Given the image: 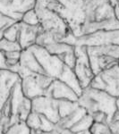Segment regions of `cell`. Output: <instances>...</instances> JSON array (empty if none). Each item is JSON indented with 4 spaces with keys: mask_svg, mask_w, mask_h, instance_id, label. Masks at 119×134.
<instances>
[{
    "mask_svg": "<svg viewBox=\"0 0 119 134\" xmlns=\"http://www.w3.org/2000/svg\"><path fill=\"white\" fill-rule=\"evenodd\" d=\"M25 124L30 128V130H40V125H41L40 114L31 112L26 119Z\"/></svg>",
    "mask_w": 119,
    "mask_h": 134,
    "instance_id": "obj_23",
    "label": "cell"
},
{
    "mask_svg": "<svg viewBox=\"0 0 119 134\" xmlns=\"http://www.w3.org/2000/svg\"><path fill=\"white\" fill-rule=\"evenodd\" d=\"M15 23H17V21H14V19L2 14V15L0 16V31H4L6 28H8L9 26H11Z\"/></svg>",
    "mask_w": 119,
    "mask_h": 134,
    "instance_id": "obj_26",
    "label": "cell"
},
{
    "mask_svg": "<svg viewBox=\"0 0 119 134\" xmlns=\"http://www.w3.org/2000/svg\"><path fill=\"white\" fill-rule=\"evenodd\" d=\"M21 46L17 41H10L6 38H2L0 40V52L2 53H7L12 51H21Z\"/></svg>",
    "mask_w": 119,
    "mask_h": 134,
    "instance_id": "obj_21",
    "label": "cell"
},
{
    "mask_svg": "<svg viewBox=\"0 0 119 134\" xmlns=\"http://www.w3.org/2000/svg\"><path fill=\"white\" fill-rule=\"evenodd\" d=\"M117 120H119V98H116V114H115L112 122H113V121H117Z\"/></svg>",
    "mask_w": 119,
    "mask_h": 134,
    "instance_id": "obj_30",
    "label": "cell"
},
{
    "mask_svg": "<svg viewBox=\"0 0 119 134\" xmlns=\"http://www.w3.org/2000/svg\"><path fill=\"white\" fill-rule=\"evenodd\" d=\"M37 0H0V13L6 16L21 21L23 14L34 9Z\"/></svg>",
    "mask_w": 119,
    "mask_h": 134,
    "instance_id": "obj_9",
    "label": "cell"
},
{
    "mask_svg": "<svg viewBox=\"0 0 119 134\" xmlns=\"http://www.w3.org/2000/svg\"><path fill=\"white\" fill-rule=\"evenodd\" d=\"M58 80H60L64 83H66V85L69 86L72 90L77 94L78 97H80L83 93V88H82L81 85L79 83L76 75H75L73 69H71L68 66H64V70L62 72V74Z\"/></svg>",
    "mask_w": 119,
    "mask_h": 134,
    "instance_id": "obj_15",
    "label": "cell"
},
{
    "mask_svg": "<svg viewBox=\"0 0 119 134\" xmlns=\"http://www.w3.org/2000/svg\"><path fill=\"white\" fill-rule=\"evenodd\" d=\"M45 48H46V50L48 52L49 54H51V55L59 57V55L66 53V52L73 50V49L74 48V47L66 44V43H64V42H57V43H54V44L49 45V46L45 47Z\"/></svg>",
    "mask_w": 119,
    "mask_h": 134,
    "instance_id": "obj_19",
    "label": "cell"
},
{
    "mask_svg": "<svg viewBox=\"0 0 119 134\" xmlns=\"http://www.w3.org/2000/svg\"><path fill=\"white\" fill-rule=\"evenodd\" d=\"M86 50L94 75L119 63V46L116 45L86 47Z\"/></svg>",
    "mask_w": 119,
    "mask_h": 134,
    "instance_id": "obj_2",
    "label": "cell"
},
{
    "mask_svg": "<svg viewBox=\"0 0 119 134\" xmlns=\"http://www.w3.org/2000/svg\"><path fill=\"white\" fill-rule=\"evenodd\" d=\"M77 102L90 115L96 112L106 114L109 119V124L112 122L116 111V98L105 91L90 87L84 88Z\"/></svg>",
    "mask_w": 119,
    "mask_h": 134,
    "instance_id": "obj_1",
    "label": "cell"
},
{
    "mask_svg": "<svg viewBox=\"0 0 119 134\" xmlns=\"http://www.w3.org/2000/svg\"><path fill=\"white\" fill-rule=\"evenodd\" d=\"M112 7H119V0H109Z\"/></svg>",
    "mask_w": 119,
    "mask_h": 134,
    "instance_id": "obj_31",
    "label": "cell"
},
{
    "mask_svg": "<svg viewBox=\"0 0 119 134\" xmlns=\"http://www.w3.org/2000/svg\"><path fill=\"white\" fill-rule=\"evenodd\" d=\"M53 78L46 74L32 73L21 79V86L23 95L27 98L32 99L46 96L47 90L54 81Z\"/></svg>",
    "mask_w": 119,
    "mask_h": 134,
    "instance_id": "obj_6",
    "label": "cell"
},
{
    "mask_svg": "<svg viewBox=\"0 0 119 134\" xmlns=\"http://www.w3.org/2000/svg\"><path fill=\"white\" fill-rule=\"evenodd\" d=\"M41 31L40 25H28L23 21H19V34L17 42L21 49H27L36 44V40L40 31Z\"/></svg>",
    "mask_w": 119,
    "mask_h": 134,
    "instance_id": "obj_13",
    "label": "cell"
},
{
    "mask_svg": "<svg viewBox=\"0 0 119 134\" xmlns=\"http://www.w3.org/2000/svg\"><path fill=\"white\" fill-rule=\"evenodd\" d=\"M4 38V31H0V40Z\"/></svg>",
    "mask_w": 119,
    "mask_h": 134,
    "instance_id": "obj_33",
    "label": "cell"
},
{
    "mask_svg": "<svg viewBox=\"0 0 119 134\" xmlns=\"http://www.w3.org/2000/svg\"><path fill=\"white\" fill-rule=\"evenodd\" d=\"M31 112L42 114L56 125L60 121L58 114V100L49 97L41 96L32 99Z\"/></svg>",
    "mask_w": 119,
    "mask_h": 134,
    "instance_id": "obj_10",
    "label": "cell"
},
{
    "mask_svg": "<svg viewBox=\"0 0 119 134\" xmlns=\"http://www.w3.org/2000/svg\"><path fill=\"white\" fill-rule=\"evenodd\" d=\"M109 125V128L111 130L113 134H119V120L117 121H113L111 122Z\"/></svg>",
    "mask_w": 119,
    "mask_h": 134,
    "instance_id": "obj_28",
    "label": "cell"
},
{
    "mask_svg": "<svg viewBox=\"0 0 119 134\" xmlns=\"http://www.w3.org/2000/svg\"><path fill=\"white\" fill-rule=\"evenodd\" d=\"M52 134H60L59 132H58L57 131H54L53 132H52Z\"/></svg>",
    "mask_w": 119,
    "mask_h": 134,
    "instance_id": "obj_34",
    "label": "cell"
},
{
    "mask_svg": "<svg viewBox=\"0 0 119 134\" xmlns=\"http://www.w3.org/2000/svg\"><path fill=\"white\" fill-rule=\"evenodd\" d=\"M21 21H23V23H24L28 25H32V26H36L40 24L39 17L37 15L35 9H31L27 11L25 14H23Z\"/></svg>",
    "mask_w": 119,
    "mask_h": 134,
    "instance_id": "obj_24",
    "label": "cell"
},
{
    "mask_svg": "<svg viewBox=\"0 0 119 134\" xmlns=\"http://www.w3.org/2000/svg\"><path fill=\"white\" fill-rule=\"evenodd\" d=\"M46 97H49L56 100H69L77 102L79 97L71 88L58 79H55L50 87L47 90Z\"/></svg>",
    "mask_w": 119,
    "mask_h": 134,
    "instance_id": "obj_12",
    "label": "cell"
},
{
    "mask_svg": "<svg viewBox=\"0 0 119 134\" xmlns=\"http://www.w3.org/2000/svg\"><path fill=\"white\" fill-rule=\"evenodd\" d=\"M42 132L40 130H30V134H42Z\"/></svg>",
    "mask_w": 119,
    "mask_h": 134,
    "instance_id": "obj_32",
    "label": "cell"
},
{
    "mask_svg": "<svg viewBox=\"0 0 119 134\" xmlns=\"http://www.w3.org/2000/svg\"><path fill=\"white\" fill-rule=\"evenodd\" d=\"M34 9L39 17L42 31L52 34L57 38L58 41L63 42L67 34L71 32L66 21L57 14L38 2H36Z\"/></svg>",
    "mask_w": 119,
    "mask_h": 134,
    "instance_id": "obj_3",
    "label": "cell"
},
{
    "mask_svg": "<svg viewBox=\"0 0 119 134\" xmlns=\"http://www.w3.org/2000/svg\"><path fill=\"white\" fill-rule=\"evenodd\" d=\"M29 48L35 55L37 61L41 66L45 74L53 79H59L66 66L62 60L57 55L49 54L45 47L38 46L36 44Z\"/></svg>",
    "mask_w": 119,
    "mask_h": 134,
    "instance_id": "obj_5",
    "label": "cell"
},
{
    "mask_svg": "<svg viewBox=\"0 0 119 134\" xmlns=\"http://www.w3.org/2000/svg\"><path fill=\"white\" fill-rule=\"evenodd\" d=\"M87 112L82 107H78L72 114H70L66 118L60 119V121L56 125V129H70L74 124H76L81 118H83Z\"/></svg>",
    "mask_w": 119,
    "mask_h": 134,
    "instance_id": "obj_16",
    "label": "cell"
},
{
    "mask_svg": "<svg viewBox=\"0 0 119 134\" xmlns=\"http://www.w3.org/2000/svg\"><path fill=\"white\" fill-rule=\"evenodd\" d=\"M91 117L93 119L94 122L109 124V119H107V114L102 113V112H96V113L92 114Z\"/></svg>",
    "mask_w": 119,
    "mask_h": 134,
    "instance_id": "obj_27",
    "label": "cell"
},
{
    "mask_svg": "<svg viewBox=\"0 0 119 134\" xmlns=\"http://www.w3.org/2000/svg\"><path fill=\"white\" fill-rule=\"evenodd\" d=\"M74 54L76 57V62H75V65L73 68V72L76 75L82 88L84 90L90 86L95 75L90 67L86 47L75 46Z\"/></svg>",
    "mask_w": 119,
    "mask_h": 134,
    "instance_id": "obj_7",
    "label": "cell"
},
{
    "mask_svg": "<svg viewBox=\"0 0 119 134\" xmlns=\"http://www.w3.org/2000/svg\"><path fill=\"white\" fill-rule=\"evenodd\" d=\"M90 131V134H113L109 124H99V122H93Z\"/></svg>",
    "mask_w": 119,
    "mask_h": 134,
    "instance_id": "obj_25",
    "label": "cell"
},
{
    "mask_svg": "<svg viewBox=\"0 0 119 134\" xmlns=\"http://www.w3.org/2000/svg\"><path fill=\"white\" fill-rule=\"evenodd\" d=\"M93 122H94V121H93V119H92L91 115L87 113L83 118L80 119L76 124H74L70 129H68V130L70 131H72V132H74V133L90 131V127L92 126Z\"/></svg>",
    "mask_w": 119,
    "mask_h": 134,
    "instance_id": "obj_17",
    "label": "cell"
},
{
    "mask_svg": "<svg viewBox=\"0 0 119 134\" xmlns=\"http://www.w3.org/2000/svg\"><path fill=\"white\" fill-rule=\"evenodd\" d=\"M103 45L119 46V30L114 31H99L91 34L82 36L76 38L75 46L97 47Z\"/></svg>",
    "mask_w": 119,
    "mask_h": 134,
    "instance_id": "obj_8",
    "label": "cell"
},
{
    "mask_svg": "<svg viewBox=\"0 0 119 134\" xmlns=\"http://www.w3.org/2000/svg\"><path fill=\"white\" fill-rule=\"evenodd\" d=\"M2 15V14H1V13H0V16H1Z\"/></svg>",
    "mask_w": 119,
    "mask_h": 134,
    "instance_id": "obj_36",
    "label": "cell"
},
{
    "mask_svg": "<svg viewBox=\"0 0 119 134\" xmlns=\"http://www.w3.org/2000/svg\"><path fill=\"white\" fill-rule=\"evenodd\" d=\"M19 34V21L14 23L4 31V38L10 41H17Z\"/></svg>",
    "mask_w": 119,
    "mask_h": 134,
    "instance_id": "obj_22",
    "label": "cell"
},
{
    "mask_svg": "<svg viewBox=\"0 0 119 134\" xmlns=\"http://www.w3.org/2000/svg\"><path fill=\"white\" fill-rule=\"evenodd\" d=\"M79 107L78 102L69 100H58V114L60 119L66 118Z\"/></svg>",
    "mask_w": 119,
    "mask_h": 134,
    "instance_id": "obj_18",
    "label": "cell"
},
{
    "mask_svg": "<svg viewBox=\"0 0 119 134\" xmlns=\"http://www.w3.org/2000/svg\"><path fill=\"white\" fill-rule=\"evenodd\" d=\"M53 132V131H52ZM52 132H42V134H52Z\"/></svg>",
    "mask_w": 119,
    "mask_h": 134,
    "instance_id": "obj_35",
    "label": "cell"
},
{
    "mask_svg": "<svg viewBox=\"0 0 119 134\" xmlns=\"http://www.w3.org/2000/svg\"><path fill=\"white\" fill-rule=\"evenodd\" d=\"M20 81L21 78L17 73L8 69L0 70V110L10 98L15 84Z\"/></svg>",
    "mask_w": 119,
    "mask_h": 134,
    "instance_id": "obj_11",
    "label": "cell"
},
{
    "mask_svg": "<svg viewBox=\"0 0 119 134\" xmlns=\"http://www.w3.org/2000/svg\"><path fill=\"white\" fill-rule=\"evenodd\" d=\"M19 64L31 73L45 74L41 66L40 65L39 62L37 61L35 55H33V53L31 51L30 48L21 50Z\"/></svg>",
    "mask_w": 119,
    "mask_h": 134,
    "instance_id": "obj_14",
    "label": "cell"
},
{
    "mask_svg": "<svg viewBox=\"0 0 119 134\" xmlns=\"http://www.w3.org/2000/svg\"><path fill=\"white\" fill-rule=\"evenodd\" d=\"M4 134H30V128L25 122H17L9 126Z\"/></svg>",
    "mask_w": 119,
    "mask_h": 134,
    "instance_id": "obj_20",
    "label": "cell"
},
{
    "mask_svg": "<svg viewBox=\"0 0 119 134\" xmlns=\"http://www.w3.org/2000/svg\"><path fill=\"white\" fill-rule=\"evenodd\" d=\"M6 69H7V66H6L5 55L4 53L0 52V70H6Z\"/></svg>",
    "mask_w": 119,
    "mask_h": 134,
    "instance_id": "obj_29",
    "label": "cell"
},
{
    "mask_svg": "<svg viewBox=\"0 0 119 134\" xmlns=\"http://www.w3.org/2000/svg\"><path fill=\"white\" fill-rule=\"evenodd\" d=\"M89 87L119 98V63L95 75Z\"/></svg>",
    "mask_w": 119,
    "mask_h": 134,
    "instance_id": "obj_4",
    "label": "cell"
}]
</instances>
